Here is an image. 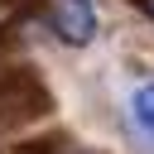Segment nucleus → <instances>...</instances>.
I'll use <instances>...</instances> for the list:
<instances>
[{
  "mask_svg": "<svg viewBox=\"0 0 154 154\" xmlns=\"http://www.w3.org/2000/svg\"><path fill=\"white\" fill-rule=\"evenodd\" d=\"M53 29H58V38L72 43V48L91 43V34H96V5H91V0H58V5H53Z\"/></svg>",
  "mask_w": 154,
  "mask_h": 154,
  "instance_id": "nucleus-1",
  "label": "nucleus"
},
{
  "mask_svg": "<svg viewBox=\"0 0 154 154\" xmlns=\"http://www.w3.org/2000/svg\"><path fill=\"white\" fill-rule=\"evenodd\" d=\"M130 116H135V125H140L144 135H154V82H144V87L130 96Z\"/></svg>",
  "mask_w": 154,
  "mask_h": 154,
  "instance_id": "nucleus-2",
  "label": "nucleus"
},
{
  "mask_svg": "<svg viewBox=\"0 0 154 154\" xmlns=\"http://www.w3.org/2000/svg\"><path fill=\"white\" fill-rule=\"evenodd\" d=\"M149 14H154V0H149Z\"/></svg>",
  "mask_w": 154,
  "mask_h": 154,
  "instance_id": "nucleus-3",
  "label": "nucleus"
}]
</instances>
